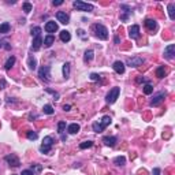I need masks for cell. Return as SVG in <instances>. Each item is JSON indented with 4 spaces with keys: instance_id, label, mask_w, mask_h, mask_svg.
<instances>
[{
    "instance_id": "6da1fadb",
    "label": "cell",
    "mask_w": 175,
    "mask_h": 175,
    "mask_svg": "<svg viewBox=\"0 0 175 175\" xmlns=\"http://www.w3.org/2000/svg\"><path fill=\"white\" fill-rule=\"evenodd\" d=\"M112 122L111 116H108V115H105V116H103L98 122H94L92 125V129L94 133H103V130L107 127V126H109Z\"/></svg>"
},
{
    "instance_id": "7a4b0ae2",
    "label": "cell",
    "mask_w": 175,
    "mask_h": 175,
    "mask_svg": "<svg viewBox=\"0 0 175 175\" xmlns=\"http://www.w3.org/2000/svg\"><path fill=\"white\" fill-rule=\"evenodd\" d=\"M92 30H93V33H94L96 37L100 38V40H107V38H108V30H107V27L104 26V25L93 23L92 25Z\"/></svg>"
},
{
    "instance_id": "3957f363",
    "label": "cell",
    "mask_w": 175,
    "mask_h": 175,
    "mask_svg": "<svg viewBox=\"0 0 175 175\" xmlns=\"http://www.w3.org/2000/svg\"><path fill=\"white\" fill-rule=\"evenodd\" d=\"M52 146H53V138H52L51 136L44 137L43 144H41V146H40V152L41 153H49L52 149Z\"/></svg>"
},
{
    "instance_id": "277c9868",
    "label": "cell",
    "mask_w": 175,
    "mask_h": 175,
    "mask_svg": "<svg viewBox=\"0 0 175 175\" xmlns=\"http://www.w3.org/2000/svg\"><path fill=\"white\" fill-rule=\"evenodd\" d=\"M119 93H120V88H118V86L112 88V89L109 90L108 93H107L105 101H107L108 104H114L115 101L118 100V97H119Z\"/></svg>"
},
{
    "instance_id": "5b68a950",
    "label": "cell",
    "mask_w": 175,
    "mask_h": 175,
    "mask_svg": "<svg viewBox=\"0 0 175 175\" xmlns=\"http://www.w3.org/2000/svg\"><path fill=\"white\" fill-rule=\"evenodd\" d=\"M73 7L77 8L78 11H85V12H90V11H93V4H89V3H84L81 2V0H75V2L73 3Z\"/></svg>"
},
{
    "instance_id": "8992f818",
    "label": "cell",
    "mask_w": 175,
    "mask_h": 175,
    "mask_svg": "<svg viewBox=\"0 0 175 175\" xmlns=\"http://www.w3.org/2000/svg\"><path fill=\"white\" fill-rule=\"evenodd\" d=\"M38 77L43 79L44 82L51 81V66H43L38 70Z\"/></svg>"
},
{
    "instance_id": "52a82bcc",
    "label": "cell",
    "mask_w": 175,
    "mask_h": 175,
    "mask_svg": "<svg viewBox=\"0 0 175 175\" xmlns=\"http://www.w3.org/2000/svg\"><path fill=\"white\" fill-rule=\"evenodd\" d=\"M144 62H145L144 57H141V56H134V57H129L127 62H126V64L130 66V67H139V66H141Z\"/></svg>"
},
{
    "instance_id": "ba28073f",
    "label": "cell",
    "mask_w": 175,
    "mask_h": 175,
    "mask_svg": "<svg viewBox=\"0 0 175 175\" xmlns=\"http://www.w3.org/2000/svg\"><path fill=\"white\" fill-rule=\"evenodd\" d=\"M4 160L7 161V163L10 164L11 167H19V166H21V161H19L18 156L14 155V153H11V155H7V156L4 157Z\"/></svg>"
},
{
    "instance_id": "9c48e42d",
    "label": "cell",
    "mask_w": 175,
    "mask_h": 175,
    "mask_svg": "<svg viewBox=\"0 0 175 175\" xmlns=\"http://www.w3.org/2000/svg\"><path fill=\"white\" fill-rule=\"evenodd\" d=\"M166 94H167L166 92H160V93H157V94H155V96H153V98H152V101H150V107H157L159 104L164 100Z\"/></svg>"
},
{
    "instance_id": "30bf717a",
    "label": "cell",
    "mask_w": 175,
    "mask_h": 175,
    "mask_svg": "<svg viewBox=\"0 0 175 175\" xmlns=\"http://www.w3.org/2000/svg\"><path fill=\"white\" fill-rule=\"evenodd\" d=\"M174 55H175V45L174 44H170L168 46L164 48V57L168 60L174 59Z\"/></svg>"
},
{
    "instance_id": "8fae6325",
    "label": "cell",
    "mask_w": 175,
    "mask_h": 175,
    "mask_svg": "<svg viewBox=\"0 0 175 175\" xmlns=\"http://www.w3.org/2000/svg\"><path fill=\"white\" fill-rule=\"evenodd\" d=\"M129 37L133 38V40H137L139 37V26L138 25H133V26L129 27Z\"/></svg>"
},
{
    "instance_id": "7c38bea8",
    "label": "cell",
    "mask_w": 175,
    "mask_h": 175,
    "mask_svg": "<svg viewBox=\"0 0 175 175\" xmlns=\"http://www.w3.org/2000/svg\"><path fill=\"white\" fill-rule=\"evenodd\" d=\"M56 18H57V21L63 25H67L68 22H70V16H68V14H66L64 11H57Z\"/></svg>"
},
{
    "instance_id": "4fadbf2b",
    "label": "cell",
    "mask_w": 175,
    "mask_h": 175,
    "mask_svg": "<svg viewBox=\"0 0 175 175\" xmlns=\"http://www.w3.org/2000/svg\"><path fill=\"white\" fill-rule=\"evenodd\" d=\"M120 10H123L122 11V15H120V21H123V22H126L129 19V15L131 14V8L129 7V5H126V4H122L120 5Z\"/></svg>"
},
{
    "instance_id": "5bb4252c",
    "label": "cell",
    "mask_w": 175,
    "mask_h": 175,
    "mask_svg": "<svg viewBox=\"0 0 175 175\" xmlns=\"http://www.w3.org/2000/svg\"><path fill=\"white\" fill-rule=\"evenodd\" d=\"M112 68L115 70V73L118 74H123L126 70V66L123 62H120V60H116V62H114V64H112Z\"/></svg>"
},
{
    "instance_id": "9a60e30c",
    "label": "cell",
    "mask_w": 175,
    "mask_h": 175,
    "mask_svg": "<svg viewBox=\"0 0 175 175\" xmlns=\"http://www.w3.org/2000/svg\"><path fill=\"white\" fill-rule=\"evenodd\" d=\"M103 142L104 144L107 145V146H115V145H116V142H118V138L116 137H114V136H107V137H103Z\"/></svg>"
},
{
    "instance_id": "2e32d148",
    "label": "cell",
    "mask_w": 175,
    "mask_h": 175,
    "mask_svg": "<svg viewBox=\"0 0 175 175\" xmlns=\"http://www.w3.org/2000/svg\"><path fill=\"white\" fill-rule=\"evenodd\" d=\"M57 30V23L55 21H48L45 23V32L46 33H55Z\"/></svg>"
},
{
    "instance_id": "e0dca14e",
    "label": "cell",
    "mask_w": 175,
    "mask_h": 175,
    "mask_svg": "<svg viewBox=\"0 0 175 175\" xmlns=\"http://www.w3.org/2000/svg\"><path fill=\"white\" fill-rule=\"evenodd\" d=\"M145 26L148 27V30H150V32H153V30L157 29V22L155 21V19H150V18H146L145 19Z\"/></svg>"
},
{
    "instance_id": "ac0fdd59",
    "label": "cell",
    "mask_w": 175,
    "mask_h": 175,
    "mask_svg": "<svg viewBox=\"0 0 175 175\" xmlns=\"http://www.w3.org/2000/svg\"><path fill=\"white\" fill-rule=\"evenodd\" d=\"M41 45H43V37H41V36L34 37V40H33V45H32L33 51H38V49L41 48Z\"/></svg>"
},
{
    "instance_id": "d6986e66",
    "label": "cell",
    "mask_w": 175,
    "mask_h": 175,
    "mask_svg": "<svg viewBox=\"0 0 175 175\" xmlns=\"http://www.w3.org/2000/svg\"><path fill=\"white\" fill-rule=\"evenodd\" d=\"M79 130H81V126H79L78 123H71V125L67 126V131L70 134H77Z\"/></svg>"
},
{
    "instance_id": "ffe728a7",
    "label": "cell",
    "mask_w": 175,
    "mask_h": 175,
    "mask_svg": "<svg viewBox=\"0 0 175 175\" xmlns=\"http://www.w3.org/2000/svg\"><path fill=\"white\" fill-rule=\"evenodd\" d=\"M53 43H55V37H53L52 34H48V36H46V37L43 40V44L46 46V48H49V46H51Z\"/></svg>"
},
{
    "instance_id": "44dd1931",
    "label": "cell",
    "mask_w": 175,
    "mask_h": 175,
    "mask_svg": "<svg viewBox=\"0 0 175 175\" xmlns=\"http://www.w3.org/2000/svg\"><path fill=\"white\" fill-rule=\"evenodd\" d=\"M60 40H62L63 43H68V41L71 40L70 32H67V30H62V32H60Z\"/></svg>"
},
{
    "instance_id": "7402d4cb",
    "label": "cell",
    "mask_w": 175,
    "mask_h": 175,
    "mask_svg": "<svg viewBox=\"0 0 175 175\" xmlns=\"http://www.w3.org/2000/svg\"><path fill=\"white\" fill-rule=\"evenodd\" d=\"M93 57H94V52L92 51V49H88V51H85V55H84V62H92Z\"/></svg>"
},
{
    "instance_id": "603a6c76",
    "label": "cell",
    "mask_w": 175,
    "mask_h": 175,
    "mask_svg": "<svg viewBox=\"0 0 175 175\" xmlns=\"http://www.w3.org/2000/svg\"><path fill=\"white\" fill-rule=\"evenodd\" d=\"M15 56H10L7 60H5V63H4V68L5 70H11V67H12L14 64H15Z\"/></svg>"
},
{
    "instance_id": "cb8c5ba5",
    "label": "cell",
    "mask_w": 175,
    "mask_h": 175,
    "mask_svg": "<svg viewBox=\"0 0 175 175\" xmlns=\"http://www.w3.org/2000/svg\"><path fill=\"white\" fill-rule=\"evenodd\" d=\"M166 74H167V71H166V68H164V66H159L157 68H156V77L157 78H164L166 77Z\"/></svg>"
},
{
    "instance_id": "d4e9b609",
    "label": "cell",
    "mask_w": 175,
    "mask_h": 175,
    "mask_svg": "<svg viewBox=\"0 0 175 175\" xmlns=\"http://www.w3.org/2000/svg\"><path fill=\"white\" fill-rule=\"evenodd\" d=\"M114 163L116 164L118 167H123L126 164V157L125 156H118V157L114 159Z\"/></svg>"
},
{
    "instance_id": "484cf974",
    "label": "cell",
    "mask_w": 175,
    "mask_h": 175,
    "mask_svg": "<svg viewBox=\"0 0 175 175\" xmlns=\"http://www.w3.org/2000/svg\"><path fill=\"white\" fill-rule=\"evenodd\" d=\"M11 29L10 23L8 22H3L2 25H0V34H5V33H8Z\"/></svg>"
},
{
    "instance_id": "4316f807",
    "label": "cell",
    "mask_w": 175,
    "mask_h": 175,
    "mask_svg": "<svg viewBox=\"0 0 175 175\" xmlns=\"http://www.w3.org/2000/svg\"><path fill=\"white\" fill-rule=\"evenodd\" d=\"M167 10H168V15H170V19H172V21H174V19H175V14H174V10H175V4H174V3H170V4L167 5Z\"/></svg>"
},
{
    "instance_id": "83f0119b",
    "label": "cell",
    "mask_w": 175,
    "mask_h": 175,
    "mask_svg": "<svg viewBox=\"0 0 175 175\" xmlns=\"http://www.w3.org/2000/svg\"><path fill=\"white\" fill-rule=\"evenodd\" d=\"M27 64H29L30 70H36V68H37V60H36L33 56H29V59H27Z\"/></svg>"
},
{
    "instance_id": "f1b7e54d",
    "label": "cell",
    "mask_w": 175,
    "mask_h": 175,
    "mask_svg": "<svg viewBox=\"0 0 175 175\" xmlns=\"http://www.w3.org/2000/svg\"><path fill=\"white\" fill-rule=\"evenodd\" d=\"M63 77H64L66 79L70 77V63L66 62L64 64H63Z\"/></svg>"
},
{
    "instance_id": "f546056e",
    "label": "cell",
    "mask_w": 175,
    "mask_h": 175,
    "mask_svg": "<svg viewBox=\"0 0 175 175\" xmlns=\"http://www.w3.org/2000/svg\"><path fill=\"white\" fill-rule=\"evenodd\" d=\"M30 34H32L33 37H38V36H41V27L40 26H33L32 29H30Z\"/></svg>"
},
{
    "instance_id": "4dcf8cb0",
    "label": "cell",
    "mask_w": 175,
    "mask_h": 175,
    "mask_svg": "<svg viewBox=\"0 0 175 175\" xmlns=\"http://www.w3.org/2000/svg\"><path fill=\"white\" fill-rule=\"evenodd\" d=\"M43 111H44V114H46V115H52L55 112L51 104H45V105H44V108H43Z\"/></svg>"
},
{
    "instance_id": "1f68e13d",
    "label": "cell",
    "mask_w": 175,
    "mask_h": 175,
    "mask_svg": "<svg viewBox=\"0 0 175 175\" xmlns=\"http://www.w3.org/2000/svg\"><path fill=\"white\" fill-rule=\"evenodd\" d=\"M93 146V141H84L79 144V149H88V148Z\"/></svg>"
},
{
    "instance_id": "d6a6232c",
    "label": "cell",
    "mask_w": 175,
    "mask_h": 175,
    "mask_svg": "<svg viewBox=\"0 0 175 175\" xmlns=\"http://www.w3.org/2000/svg\"><path fill=\"white\" fill-rule=\"evenodd\" d=\"M26 137H27V139H30V141H34V139H37V137H38V134L36 133V131H27L26 133Z\"/></svg>"
},
{
    "instance_id": "836d02e7",
    "label": "cell",
    "mask_w": 175,
    "mask_h": 175,
    "mask_svg": "<svg viewBox=\"0 0 175 175\" xmlns=\"http://www.w3.org/2000/svg\"><path fill=\"white\" fill-rule=\"evenodd\" d=\"M64 130H66V122H59V123H57V133H59L60 136H63Z\"/></svg>"
},
{
    "instance_id": "e575fe53",
    "label": "cell",
    "mask_w": 175,
    "mask_h": 175,
    "mask_svg": "<svg viewBox=\"0 0 175 175\" xmlns=\"http://www.w3.org/2000/svg\"><path fill=\"white\" fill-rule=\"evenodd\" d=\"M144 93L145 94H152L153 93V86L150 84H146L144 85Z\"/></svg>"
},
{
    "instance_id": "d590c367",
    "label": "cell",
    "mask_w": 175,
    "mask_h": 175,
    "mask_svg": "<svg viewBox=\"0 0 175 175\" xmlns=\"http://www.w3.org/2000/svg\"><path fill=\"white\" fill-rule=\"evenodd\" d=\"M32 8H33V5L30 4V3H23V11H25V14H29L30 11H32Z\"/></svg>"
},
{
    "instance_id": "8d00e7d4",
    "label": "cell",
    "mask_w": 175,
    "mask_h": 175,
    "mask_svg": "<svg viewBox=\"0 0 175 175\" xmlns=\"http://www.w3.org/2000/svg\"><path fill=\"white\" fill-rule=\"evenodd\" d=\"M77 33H78V36L82 38V40H86V38H88V34H86V32H85L84 29H78V30H77Z\"/></svg>"
},
{
    "instance_id": "74e56055",
    "label": "cell",
    "mask_w": 175,
    "mask_h": 175,
    "mask_svg": "<svg viewBox=\"0 0 175 175\" xmlns=\"http://www.w3.org/2000/svg\"><path fill=\"white\" fill-rule=\"evenodd\" d=\"M90 79H92V81H100L101 77L98 75V74H96V73H92L90 74Z\"/></svg>"
},
{
    "instance_id": "f35d334b",
    "label": "cell",
    "mask_w": 175,
    "mask_h": 175,
    "mask_svg": "<svg viewBox=\"0 0 175 175\" xmlns=\"http://www.w3.org/2000/svg\"><path fill=\"white\" fill-rule=\"evenodd\" d=\"M137 82H138V84H141V82H142V84H145V85L149 84V81H148V79H145V78H142L141 75H139L138 78H137Z\"/></svg>"
},
{
    "instance_id": "ab89813d",
    "label": "cell",
    "mask_w": 175,
    "mask_h": 175,
    "mask_svg": "<svg viewBox=\"0 0 175 175\" xmlns=\"http://www.w3.org/2000/svg\"><path fill=\"white\" fill-rule=\"evenodd\" d=\"M152 175H161V170L159 168V167L153 168V170H152Z\"/></svg>"
},
{
    "instance_id": "60d3db41",
    "label": "cell",
    "mask_w": 175,
    "mask_h": 175,
    "mask_svg": "<svg viewBox=\"0 0 175 175\" xmlns=\"http://www.w3.org/2000/svg\"><path fill=\"white\" fill-rule=\"evenodd\" d=\"M21 175H34V172H33L32 170H23V171L21 172Z\"/></svg>"
},
{
    "instance_id": "b9f144b4",
    "label": "cell",
    "mask_w": 175,
    "mask_h": 175,
    "mask_svg": "<svg viewBox=\"0 0 175 175\" xmlns=\"http://www.w3.org/2000/svg\"><path fill=\"white\" fill-rule=\"evenodd\" d=\"M63 3H64L63 0H59V2H55V0H53V2H52V4H53V5H62Z\"/></svg>"
},
{
    "instance_id": "7bdbcfd3",
    "label": "cell",
    "mask_w": 175,
    "mask_h": 175,
    "mask_svg": "<svg viewBox=\"0 0 175 175\" xmlns=\"http://www.w3.org/2000/svg\"><path fill=\"white\" fill-rule=\"evenodd\" d=\"M5 88V81L4 79H0V89H4Z\"/></svg>"
},
{
    "instance_id": "ee69618b",
    "label": "cell",
    "mask_w": 175,
    "mask_h": 175,
    "mask_svg": "<svg viewBox=\"0 0 175 175\" xmlns=\"http://www.w3.org/2000/svg\"><path fill=\"white\" fill-rule=\"evenodd\" d=\"M70 108H71L70 104H64V105H63V109H64V111H70Z\"/></svg>"
},
{
    "instance_id": "f6af8a7d",
    "label": "cell",
    "mask_w": 175,
    "mask_h": 175,
    "mask_svg": "<svg viewBox=\"0 0 175 175\" xmlns=\"http://www.w3.org/2000/svg\"><path fill=\"white\" fill-rule=\"evenodd\" d=\"M0 46H2V41H0Z\"/></svg>"
}]
</instances>
